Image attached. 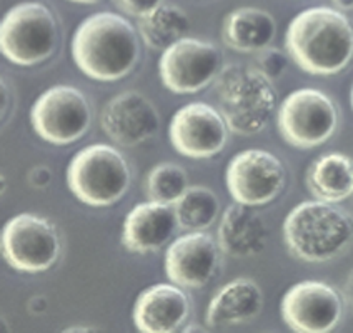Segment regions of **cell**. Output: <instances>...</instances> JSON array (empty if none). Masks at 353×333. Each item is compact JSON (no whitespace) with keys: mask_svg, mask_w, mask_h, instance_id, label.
I'll return each mask as SVG.
<instances>
[{"mask_svg":"<svg viewBox=\"0 0 353 333\" xmlns=\"http://www.w3.org/2000/svg\"><path fill=\"white\" fill-rule=\"evenodd\" d=\"M285 47L292 60L308 74H339L353 59V26L342 10L312 7L292 20Z\"/></svg>","mask_w":353,"mask_h":333,"instance_id":"6da1fadb","label":"cell"},{"mask_svg":"<svg viewBox=\"0 0 353 333\" xmlns=\"http://www.w3.org/2000/svg\"><path fill=\"white\" fill-rule=\"evenodd\" d=\"M140 57L135 27L114 12H97L83 20L72 37V59L87 77L115 82L127 77Z\"/></svg>","mask_w":353,"mask_h":333,"instance_id":"7a4b0ae2","label":"cell"},{"mask_svg":"<svg viewBox=\"0 0 353 333\" xmlns=\"http://www.w3.org/2000/svg\"><path fill=\"white\" fill-rule=\"evenodd\" d=\"M283 240L288 252L303 262H328L353 243V216L336 203L308 200L287 215Z\"/></svg>","mask_w":353,"mask_h":333,"instance_id":"3957f363","label":"cell"},{"mask_svg":"<svg viewBox=\"0 0 353 333\" xmlns=\"http://www.w3.org/2000/svg\"><path fill=\"white\" fill-rule=\"evenodd\" d=\"M215 97L228 130L245 137L260 134L276 107L274 82L243 63L223 67L215 79Z\"/></svg>","mask_w":353,"mask_h":333,"instance_id":"277c9868","label":"cell"},{"mask_svg":"<svg viewBox=\"0 0 353 333\" xmlns=\"http://www.w3.org/2000/svg\"><path fill=\"white\" fill-rule=\"evenodd\" d=\"M130 168L115 147L94 143L74 155L67 168L70 192L90 207L117 203L130 187Z\"/></svg>","mask_w":353,"mask_h":333,"instance_id":"5b68a950","label":"cell"},{"mask_svg":"<svg viewBox=\"0 0 353 333\" xmlns=\"http://www.w3.org/2000/svg\"><path fill=\"white\" fill-rule=\"evenodd\" d=\"M57 20L43 3H19L3 15L0 49L15 65L34 67L46 62L57 49Z\"/></svg>","mask_w":353,"mask_h":333,"instance_id":"8992f818","label":"cell"},{"mask_svg":"<svg viewBox=\"0 0 353 333\" xmlns=\"http://www.w3.org/2000/svg\"><path fill=\"white\" fill-rule=\"evenodd\" d=\"M282 139L295 148H315L327 142L339 125L334 100L316 88H299L283 100L276 115Z\"/></svg>","mask_w":353,"mask_h":333,"instance_id":"52a82bcc","label":"cell"},{"mask_svg":"<svg viewBox=\"0 0 353 333\" xmlns=\"http://www.w3.org/2000/svg\"><path fill=\"white\" fill-rule=\"evenodd\" d=\"M30 122L35 134L46 142L69 145L87 134L92 123V110L79 88L55 85L35 100Z\"/></svg>","mask_w":353,"mask_h":333,"instance_id":"ba28073f","label":"cell"},{"mask_svg":"<svg viewBox=\"0 0 353 333\" xmlns=\"http://www.w3.org/2000/svg\"><path fill=\"white\" fill-rule=\"evenodd\" d=\"M2 255L14 270L26 274L49 270L60 255L57 228L35 214L12 216L2 230Z\"/></svg>","mask_w":353,"mask_h":333,"instance_id":"9c48e42d","label":"cell"},{"mask_svg":"<svg viewBox=\"0 0 353 333\" xmlns=\"http://www.w3.org/2000/svg\"><path fill=\"white\" fill-rule=\"evenodd\" d=\"M223 69L222 52L205 40L183 37L163 50L159 62L160 77L168 90L190 95L215 82Z\"/></svg>","mask_w":353,"mask_h":333,"instance_id":"30bf717a","label":"cell"},{"mask_svg":"<svg viewBox=\"0 0 353 333\" xmlns=\"http://www.w3.org/2000/svg\"><path fill=\"white\" fill-rule=\"evenodd\" d=\"M227 188L235 202L260 207L282 194L287 172L276 155L260 148L236 154L227 167Z\"/></svg>","mask_w":353,"mask_h":333,"instance_id":"8fae6325","label":"cell"},{"mask_svg":"<svg viewBox=\"0 0 353 333\" xmlns=\"http://www.w3.org/2000/svg\"><path fill=\"white\" fill-rule=\"evenodd\" d=\"M282 319L296 333H327L339 325L343 314L342 296L332 285L316 280L295 283L283 295Z\"/></svg>","mask_w":353,"mask_h":333,"instance_id":"7c38bea8","label":"cell"},{"mask_svg":"<svg viewBox=\"0 0 353 333\" xmlns=\"http://www.w3.org/2000/svg\"><path fill=\"white\" fill-rule=\"evenodd\" d=\"M168 137L183 157L212 159L225 147L228 125L216 108L205 102H192L175 112Z\"/></svg>","mask_w":353,"mask_h":333,"instance_id":"4fadbf2b","label":"cell"},{"mask_svg":"<svg viewBox=\"0 0 353 333\" xmlns=\"http://www.w3.org/2000/svg\"><path fill=\"white\" fill-rule=\"evenodd\" d=\"M100 125L115 143L130 148L157 134L160 115L145 95L127 90L105 103L100 115Z\"/></svg>","mask_w":353,"mask_h":333,"instance_id":"5bb4252c","label":"cell"},{"mask_svg":"<svg viewBox=\"0 0 353 333\" xmlns=\"http://www.w3.org/2000/svg\"><path fill=\"white\" fill-rule=\"evenodd\" d=\"M220 248L205 232H188L167 248L165 275L172 283L185 288H200L219 270Z\"/></svg>","mask_w":353,"mask_h":333,"instance_id":"9a60e30c","label":"cell"},{"mask_svg":"<svg viewBox=\"0 0 353 333\" xmlns=\"http://www.w3.org/2000/svg\"><path fill=\"white\" fill-rule=\"evenodd\" d=\"M190 302L176 283H157L140 292L134 305V323L143 333H172L183 328Z\"/></svg>","mask_w":353,"mask_h":333,"instance_id":"2e32d148","label":"cell"},{"mask_svg":"<svg viewBox=\"0 0 353 333\" xmlns=\"http://www.w3.org/2000/svg\"><path fill=\"white\" fill-rule=\"evenodd\" d=\"M176 227L179 223L170 205L150 200L128 212L123 222L122 243L134 254L157 252L170 242Z\"/></svg>","mask_w":353,"mask_h":333,"instance_id":"e0dca14e","label":"cell"},{"mask_svg":"<svg viewBox=\"0 0 353 333\" xmlns=\"http://www.w3.org/2000/svg\"><path fill=\"white\" fill-rule=\"evenodd\" d=\"M219 245L223 254L247 259L259 255L267 245V223L254 208L235 202L227 207L219 225Z\"/></svg>","mask_w":353,"mask_h":333,"instance_id":"ac0fdd59","label":"cell"},{"mask_svg":"<svg viewBox=\"0 0 353 333\" xmlns=\"http://www.w3.org/2000/svg\"><path fill=\"white\" fill-rule=\"evenodd\" d=\"M263 308L262 288L252 279H235L223 285L208 303L205 320L212 328L242 325L256 319Z\"/></svg>","mask_w":353,"mask_h":333,"instance_id":"d6986e66","label":"cell"},{"mask_svg":"<svg viewBox=\"0 0 353 333\" xmlns=\"http://www.w3.org/2000/svg\"><path fill=\"white\" fill-rule=\"evenodd\" d=\"M276 22L270 12L259 7H240L223 19L222 39L240 54H259L274 42Z\"/></svg>","mask_w":353,"mask_h":333,"instance_id":"ffe728a7","label":"cell"},{"mask_svg":"<svg viewBox=\"0 0 353 333\" xmlns=\"http://www.w3.org/2000/svg\"><path fill=\"white\" fill-rule=\"evenodd\" d=\"M305 182L315 200L343 202L353 196V159L339 152L320 155L308 167Z\"/></svg>","mask_w":353,"mask_h":333,"instance_id":"44dd1931","label":"cell"},{"mask_svg":"<svg viewBox=\"0 0 353 333\" xmlns=\"http://www.w3.org/2000/svg\"><path fill=\"white\" fill-rule=\"evenodd\" d=\"M190 20L176 6H160L137 20V32L145 46L154 50H167L175 42L187 37Z\"/></svg>","mask_w":353,"mask_h":333,"instance_id":"7402d4cb","label":"cell"},{"mask_svg":"<svg viewBox=\"0 0 353 333\" xmlns=\"http://www.w3.org/2000/svg\"><path fill=\"white\" fill-rule=\"evenodd\" d=\"M176 223L187 232H203L215 223L220 214V202L210 188L195 185L174 203Z\"/></svg>","mask_w":353,"mask_h":333,"instance_id":"603a6c76","label":"cell"},{"mask_svg":"<svg viewBox=\"0 0 353 333\" xmlns=\"http://www.w3.org/2000/svg\"><path fill=\"white\" fill-rule=\"evenodd\" d=\"M187 172L176 163H160L147 175L145 190L152 202L174 205L176 200L187 192Z\"/></svg>","mask_w":353,"mask_h":333,"instance_id":"cb8c5ba5","label":"cell"},{"mask_svg":"<svg viewBox=\"0 0 353 333\" xmlns=\"http://www.w3.org/2000/svg\"><path fill=\"white\" fill-rule=\"evenodd\" d=\"M254 67L259 72H262L265 77L274 82L275 79H279L283 74L285 67H287V57H285L282 50L267 47V49L256 54Z\"/></svg>","mask_w":353,"mask_h":333,"instance_id":"d4e9b609","label":"cell"},{"mask_svg":"<svg viewBox=\"0 0 353 333\" xmlns=\"http://www.w3.org/2000/svg\"><path fill=\"white\" fill-rule=\"evenodd\" d=\"M114 3L125 14L140 19L154 12L155 9H159L163 3V0H114Z\"/></svg>","mask_w":353,"mask_h":333,"instance_id":"484cf974","label":"cell"},{"mask_svg":"<svg viewBox=\"0 0 353 333\" xmlns=\"http://www.w3.org/2000/svg\"><path fill=\"white\" fill-rule=\"evenodd\" d=\"M50 180H52L50 168H47V167H43V165L32 168L30 174H29L30 185L35 187V188H46L47 185H49Z\"/></svg>","mask_w":353,"mask_h":333,"instance_id":"4316f807","label":"cell"},{"mask_svg":"<svg viewBox=\"0 0 353 333\" xmlns=\"http://www.w3.org/2000/svg\"><path fill=\"white\" fill-rule=\"evenodd\" d=\"M343 296H345V302L348 303V307L353 310V270L348 274L347 280H345L343 285Z\"/></svg>","mask_w":353,"mask_h":333,"instance_id":"83f0119b","label":"cell"},{"mask_svg":"<svg viewBox=\"0 0 353 333\" xmlns=\"http://www.w3.org/2000/svg\"><path fill=\"white\" fill-rule=\"evenodd\" d=\"M70 2H75V3H97L100 0H70Z\"/></svg>","mask_w":353,"mask_h":333,"instance_id":"f1b7e54d","label":"cell"},{"mask_svg":"<svg viewBox=\"0 0 353 333\" xmlns=\"http://www.w3.org/2000/svg\"><path fill=\"white\" fill-rule=\"evenodd\" d=\"M194 330L203 332V328H202V327H199V325H196V327H187V328H183V332H194Z\"/></svg>","mask_w":353,"mask_h":333,"instance_id":"f546056e","label":"cell"},{"mask_svg":"<svg viewBox=\"0 0 353 333\" xmlns=\"http://www.w3.org/2000/svg\"><path fill=\"white\" fill-rule=\"evenodd\" d=\"M350 100H352V107H353V87H352V94H350Z\"/></svg>","mask_w":353,"mask_h":333,"instance_id":"4dcf8cb0","label":"cell"}]
</instances>
